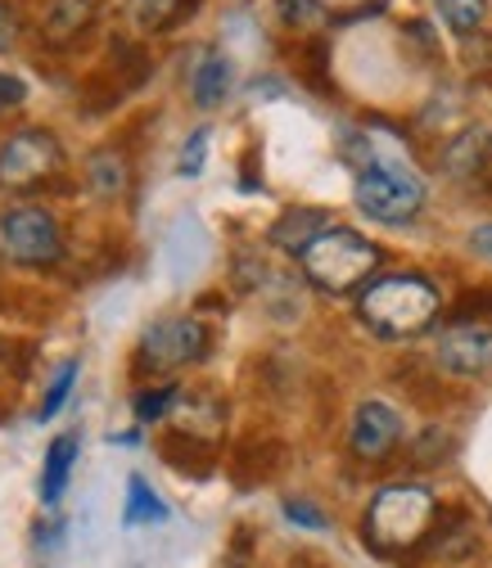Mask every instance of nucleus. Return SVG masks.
<instances>
[{"label": "nucleus", "mask_w": 492, "mask_h": 568, "mask_svg": "<svg viewBox=\"0 0 492 568\" xmlns=\"http://www.w3.org/2000/svg\"><path fill=\"white\" fill-rule=\"evenodd\" d=\"M208 140H213V131L208 126H199V131H190V140H185V154H181V176H194L199 168H203V154H208Z\"/></svg>", "instance_id": "nucleus-21"}, {"label": "nucleus", "mask_w": 492, "mask_h": 568, "mask_svg": "<svg viewBox=\"0 0 492 568\" xmlns=\"http://www.w3.org/2000/svg\"><path fill=\"white\" fill-rule=\"evenodd\" d=\"M172 402H177V388L168 384V388H154V393H140L135 397V415L140 419H163L168 410H172Z\"/></svg>", "instance_id": "nucleus-20"}, {"label": "nucleus", "mask_w": 492, "mask_h": 568, "mask_svg": "<svg viewBox=\"0 0 492 568\" xmlns=\"http://www.w3.org/2000/svg\"><path fill=\"white\" fill-rule=\"evenodd\" d=\"M353 199L367 217L384 222V226H406L420 207H425V181H420L406 163L393 159H375L367 154V168L358 172Z\"/></svg>", "instance_id": "nucleus-4"}, {"label": "nucleus", "mask_w": 492, "mask_h": 568, "mask_svg": "<svg viewBox=\"0 0 492 568\" xmlns=\"http://www.w3.org/2000/svg\"><path fill=\"white\" fill-rule=\"evenodd\" d=\"M280 19L303 28V23H317L321 19V0H280Z\"/></svg>", "instance_id": "nucleus-22"}, {"label": "nucleus", "mask_w": 492, "mask_h": 568, "mask_svg": "<svg viewBox=\"0 0 492 568\" xmlns=\"http://www.w3.org/2000/svg\"><path fill=\"white\" fill-rule=\"evenodd\" d=\"M78 434H59L46 452V469H41V496H46V506H59V496L68 487V478H73V465H78Z\"/></svg>", "instance_id": "nucleus-14"}, {"label": "nucleus", "mask_w": 492, "mask_h": 568, "mask_svg": "<svg viewBox=\"0 0 492 568\" xmlns=\"http://www.w3.org/2000/svg\"><path fill=\"white\" fill-rule=\"evenodd\" d=\"M181 14H190L185 0H127V19H131L140 32H163V28H172Z\"/></svg>", "instance_id": "nucleus-15"}, {"label": "nucleus", "mask_w": 492, "mask_h": 568, "mask_svg": "<svg viewBox=\"0 0 492 568\" xmlns=\"http://www.w3.org/2000/svg\"><path fill=\"white\" fill-rule=\"evenodd\" d=\"M23 23H19V10L10 6V0H0V50H14Z\"/></svg>", "instance_id": "nucleus-23"}, {"label": "nucleus", "mask_w": 492, "mask_h": 568, "mask_svg": "<svg viewBox=\"0 0 492 568\" xmlns=\"http://www.w3.org/2000/svg\"><path fill=\"white\" fill-rule=\"evenodd\" d=\"M203 352H208V329L190 316L154 321L145 334H140V366L154 371V375L194 366V362H203Z\"/></svg>", "instance_id": "nucleus-7"}, {"label": "nucleus", "mask_w": 492, "mask_h": 568, "mask_svg": "<svg viewBox=\"0 0 492 568\" xmlns=\"http://www.w3.org/2000/svg\"><path fill=\"white\" fill-rule=\"evenodd\" d=\"M470 248L492 262V226H474V231H470Z\"/></svg>", "instance_id": "nucleus-26"}, {"label": "nucleus", "mask_w": 492, "mask_h": 568, "mask_svg": "<svg viewBox=\"0 0 492 568\" xmlns=\"http://www.w3.org/2000/svg\"><path fill=\"white\" fill-rule=\"evenodd\" d=\"M285 515L294 519V524H308V528H325V515H317L312 506H303V501H290L285 506Z\"/></svg>", "instance_id": "nucleus-25"}, {"label": "nucleus", "mask_w": 492, "mask_h": 568, "mask_svg": "<svg viewBox=\"0 0 492 568\" xmlns=\"http://www.w3.org/2000/svg\"><path fill=\"white\" fill-rule=\"evenodd\" d=\"M23 100H28L23 78H14V73H0V113L14 109V104H23Z\"/></svg>", "instance_id": "nucleus-24"}, {"label": "nucleus", "mask_w": 492, "mask_h": 568, "mask_svg": "<svg viewBox=\"0 0 492 568\" xmlns=\"http://www.w3.org/2000/svg\"><path fill=\"white\" fill-rule=\"evenodd\" d=\"M59 163H63L59 140L41 126H28V131H14L10 140H0V185L6 190H28L54 176Z\"/></svg>", "instance_id": "nucleus-8"}, {"label": "nucleus", "mask_w": 492, "mask_h": 568, "mask_svg": "<svg viewBox=\"0 0 492 568\" xmlns=\"http://www.w3.org/2000/svg\"><path fill=\"white\" fill-rule=\"evenodd\" d=\"M100 14V0H50L46 14H41V37L54 45L78 41Z\"/></svg>", "instance_id": "nucleus-11"}, {"label": "nucleus", "mask_w": 492, "mask_h": 568, "mask_svg": "<svg viewBox=\"0 0 492 568\" xmlns=\"http://www.w3.org/2000/svg\"><path fill=\"white\" fill-rule=\"evenodd\" d=\"M73 384H78V362H68V366L54 375V384H50V393H46L41 410H37V419H41V424H46V419H54V415L63 410V402H68V393H73Z\"/></svg>", "instance_id": "nucleus-19"}, {"label": "nucleus", "mask_w": 492, "mask_h": 568, "mask_svg": "<svg viewBox=\"0 0 492 568\" xmlns=\"http://www.w3.org/2000/svg\"><path fill=\"white\" fill-rule=\"evenodd\" d=\"M303 275L317 284V290L325 294H362L375 266H380V248L358 235V231H348V226H330L325 235H317L303 253Z\"/></svg>", "instance_id": "nucleus-3"}, {"label": "nucleus", "mask_w": 492, "mask_h": 568, "mask_svg": "<svg viewBox=\"0 0 492 568\" xmlns=\"http://www.w3.org/2000/svg\"><path fill=\"white\" fill-rule=\"evenodd\" d=\"M91 185H96V194H104V199L122 194V185H127V163H122L113 150H100V154L91 159Z\"/></svg>", "instance_id": "nucleus-18"}, {"label": "nucleus", "mask_w": 492, "mask_h": 568, "mask_svg": "<svg viewBox=\"0 0 492 568\" xmlns=\"http://www.w3.org/2000/svg\"><path fill=\"white\" fill-rule=\"evenodd\" d=\"M443 312V294L425 275H384V280H371L362 298H358V316L362 325L375 334V338H389V343H402V338H415L425 334Z\"/></svg>", "instance_id": "nucleus-1"}, {"label": "nucleus", "mask_w": 492, "mask_h": 568, "mask_svg": "<svg viewBox=\"0 0 492 568\" xmlns=\"http://www.w3.org/2000/svg\"><path fill=\"white\" fill-rule=\"evenodd\" d=\"M439 366L448 375H483L492 366V312H483V303L465 307L461 316H452L439 334Z\"/></svg>", "instance_id": "nucleus-5"}, {"label": "nucleus", "mask_w": 492, "mask_h": 568, "mask_svg": "<svg viewBox=\"0 0 492 568\" xmlns=\"http://www.w3.org/2000/svg\"><path fill=\"white\" fill-rule=\"evenodd\" d=\"M402 443V415L389 402H362L353 415V429H348V447L362 460H384L393 456V447Z\"/></svg>", "instance_id": "nucleus-9"}, {"label": "nucleus", "mask_w": 492, "mask_h": 568, "mask_svg": "<svg viewBox=\"0 0 492 568\" xmlns=\"http://www.w3.org/2000/svg\"><path fill=\"white\" fill-rule=\"evenodd\" d=\"M330 226H334V217H330V212H321V207H290L285 217L271 226V244L275 248H290V253H303Z\"/></svg>", "instance_id": "nucleus-12"}, {"label": "nucleus", "mask_w": 492, "mask_h": 568, "mask_svg": "<svg viewBox=\"0 0 492 568\" xmlns=\"http://www.w3.org/2000/svg\"><path fill=\"white\" fill-rule=\"evenodd\" d=\"M443 172L452 181H488L492 176V131L488 126H465L448 140V150H443Z\"/></svg>", "instance_id": "nucleus-10"}, {"label": "nucleus", "mask_w": 492, "mask_h": 568, "mask_svg": "<svg viewBox=\"0 0 492 568\" xmlns=\"http://www.w3.org/2000/svg\"><path fill=\"white\" fill-rule=\"evenodd\" d=\"M439 524V501L430 487L420 483H398V487H384L375 491V501L367 506V541L384 555L393 550H411L415 541H425Z\"/></svg>", "instance_id": "nucleus-2"}, {"label": "nucleus", "mask_w": 492, "mask_h": 568, "mask_svg": "<svg viewBox=\"0 0 492 568\" xmlns=\"http://www.w3.org/2000/svg\"><path fill=\"white\" fill-rule=\"evenodd\" d=\"M163 519H168L163 496L135 474V478L127 483V524H163Z\"/></svg>", "instance_id": "nucleus-16"}, {"label": "nucleus", "mask_w": 492, "mask_h": 568, "mask_svg": "<svg viewBox=\"0 0 492 568\" xmlns=\"http://www.w3.org/2000/svg\"><path fill=\"white\" fill-rule=\"evenodd\" d=\"M0 244L19 266H54L63 257L59 226L46 207H10L0 212Z\"/></svg>", "instance_id": "nucleus-6"}, {"label": "nucleus", "mask_w": 492, "mask_h": 568, "mask_svg": "<svg viewBox=\"0 0 492 568\" xmlns=\"http://www.w3.org/2000/svg\"><path fill=\"white\" fill-rule=\"evenodd\" d=\"M190 95L199 109H218L231 95V59L222 50H208L194 63V78H190Z\"/></svg>", "instance_id": "nucleus-13"}, {"label": "nucleus", "mask_w": 492, "mask_h": 568, "mask_svg": "<svg viewBox=\"0 0 492 568\" xmlns=\"http://www.w3.org/2000/svg\"><path fill=\"white\" fill-rule=\"evenodd\" d=\"M434 6H439V19H443L456 37L479 32V23H483V14H488V0H434Z\"/></svg>", "instance_id": "nucleus-17"}]
</instances>
